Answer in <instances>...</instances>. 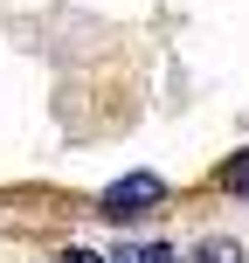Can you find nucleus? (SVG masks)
<instances>
[{
  "label": "nucleus",
  "mask_w": 249,
  "mask_h": 263,
  "mask_svg": "<svg viewBox=\"0 0 249 263\" xmlns=\"http://www.w3.org/2000/svg\"><path fill=\"white\" fill-rule=\"evenodd\" d=\"M166 194L173 187L159 180V173H125V180H111L104 194H97V215H104V222H145V215H159L166 208Z\"/></svg>",
  "instance_id": "f257e3e1"
},
{
  "label": "nucleus",
  "mask_w": 249,
  "mask_h": 263,
  "mask_svg": "<svg viewBox=\"0 0 249 263\" xmlns=\"http://www.w3.org/2000/svg\"><path fill=\"white\" fill-rule=\"evenodd\" d=\"M104 263H180V256H173L166 242H125V250H111Z\"/></svg>",
  "instance_id": "f03ea898"
},
{
  "label": "nucleus",
  "mask_w": 249,
  "mask_h": 263,
  "mask_svg": "<svg viewBox=\"0 0 249 263\" xmlns=\"http://www.w3.org/2000/svg\"><path fill=\"white\" fill-rule=\"evenodd\" d=\"M215 180H222L228 194H242V201H249V153H236V159H222V173H215Z\"/></svg>",
  "instance_id": "7ed1b4c3"
},
{
  "label": "nucleus",
  "mask_w": 249,
  "mask_h": 263,
  "mask_svg": "<svg viewBox=\"0 0 249 263\" xmlns=\"http://www.w3.org/2000/svg\"><path fill=\"white\" fill-rule=\"evenodd\" d=\"M194 263H242V250H236V242H222V236H215V242H201V256Z\"/></svg>",
  "instance_id": "20e7f679"
},
{
  "label": "nucleus",
  "mask_w": 249,
  "mask_h": 263,
  "mask_svg": "<svg viewBox=\"0 0 249 263\" xmlns=\"http://www.w3.org/2000/svg\"><path fill=\"white\" fill-rule=\"evenodd\" d=\"M55 263H104V256H90V250H63Z\"/></svg>",
  "instance_id": "39448f33"
}]
</instances>
